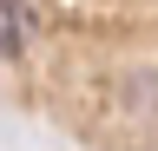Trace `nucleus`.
Segmentation results:
<instances>
[{
	"mask_svg": "<svg viewBox=\"0 0 158 151\" xmlns=\"http://www.w3.org/2000/svg\"><path fill=\"white\" fill-rule=\"evenodd\" d=\"M27 26H33L27 0H0V59H13V53L27 46Z\"/></svg>",
	"mask_w": 158,
	"mask_h": 151,
	"instance_id": "1",
	"label": "nucleus"
}]
</instances>
